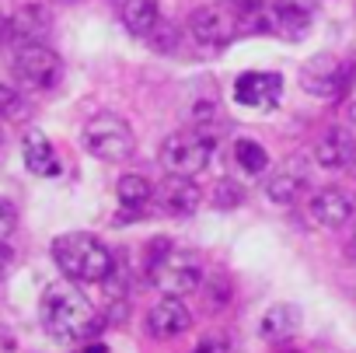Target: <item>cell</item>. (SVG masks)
I'll list each match as a JSON object with an SVG mask.
<instances>
[{
	"label": "cell",
	"mask_w": 356,
	"mask_h": 353,
	"mask_svg": "<svg viewBox=\"0 0 356 353\" xmlns=\"http://www.w3.org/2000/svg\"><path fill=\"white\" fill-rule=\"evenodd\" d=\"M39 311H42L46 332L56 336V339H67V343L88 339L91 332L102 329V318L95 315L91 301H88L77 287H70V283H49V287L42 290Z\"/></svg>",
	"instance_id": "cell-1"
},
{
	"label": "cell",
	"mask_w": 356,
	"mask_h": 353,
	"mask_svg": "<svg viewBox=\"0 0 356 353\" xmlns=\"http://www.w3.org/2000/svg\"><path fill=\"white\" fill-rule=\"evenodd\" d=\"M53 259L56 266L77 280V283H105V276L112 273L115 259L112 252L88 231H70V235H60L53 242Z\"/></svg>",
	"instance_id": "cell-2"
},
{
	"label": "cell",
	"mask_w": 356,
	"mask_h": 353,
	"mask_svg": "<svg viewBox=\"0 0 356 353\" xmlns=\"http://www.w3.org/2000/svg\"><path fill=\"white\" fill-rule=\"evenodd\" d=\"M147 269V280L150 287H157L161 294H171V297H186V294H196L203 287V262L196 252H186V249H168L161 252Z\"/></svg>",
	"instance_id": "cell-3"
},
{
	"label": "cell",
	"mask_w": 356,
	"mask_h": 353,
	"mask_svg": "<svg viewBox=\"0 0 356 353\" xmlns=\"http://www.w3.org/2000/svg\"><path fill=\"white\" fill-rule=\"evenodd\" d=\"M213 147H217V136L203 133L200 126L178 130L161 143V164H164L168 175H189V179H196V175L210 164Z\"/></svg>",
	"instance_id": "cell-4"
},
{
	"label": "cell",
	"mask_w": 356,
	"mask_h": 353,
	"mask_svg": "<svg viewBox=\"0 0 356 353\" xmlns=\"http://www.w3.org/2000/svg\"><path fill=\"white\" fill-rule=\"evenodd\" d=\"M356 84V63H346L332 53H318L300 67V88L314 98H346Z\"/></svg>",
	"instance_id": "cell-5"
},
{
	"label": "cell",
	"mask_w": 356,
	"mask_h": 353,
	"mask_svg": "<svg viewBox=\"0 0 356 353\" xmlns=\"http://www.w3.org/2000/svg\"><path fill=\"white\" fill-rule=\"evenodd\" d=\"M84 147L91 157L98 161H108V164H119L133 154L136 140H133V130L122 116H112V112H102L95 116L88 126H84Z\"/></svg>",
	"instance_id": "cell-6"
},
{
	"label": "cell",
	"mask_w": 356,
	"mask_h": 353,
	"mask_svg": "<svg viewBox=\"0 0 356 353\" xmlns=\"http://www.w3.org/2000/svg\"><path fill=\"white\" fill-rule=\"evenodd\" d=\"M314 11L318 0H269L262 11V32L283 42H300L314 25Z\"/></svg>",
	"instance_id": "cell-7"
},
{
	"label": "cell",
	"mask_w": 356,
	"mask_h": 353,
	"mask_svg": "<svg viewBox=\"0 0 356 353\" xmlns=\"http://www.w3.org/2000/svg\"><path fill=\"white\" fill-rule=\"evenodd\" d=\"M15 77L25 88H32V91H49L63 77V60H60L56 49H49L42 42L18 46V53H15Z\"/></svg>",
	"instance_id": "cell-8"
},
{
	"label": "cell",
	"mask_w": 356,
	"mask_h": 353,
	"mask_svg": "<svg viewBox=\"0 0 356 353\" xmlns=\"http://www.w3.org/2000/svg\"><path fill=\"white\" fill-rule=\"evenodd\" d=\"M161 214L168 217H193L203 203V193L200 186L189 179V175H168V179L154 189V200H150Z\"/></svg>",
	"instance_id": "cell-9"
},
{
	"label": "cell",
	"mask_w": 356,
	"mask_h": 353,
	"mask_svg": "<svg viewBox=\"0 0 356 353\" xmlns=\"http://www.w3.org/2000/svg\"><path fill=\"white\" fill-rule=\"evenodd\" d=\"M238 32H241V22L227 8H200L189 15V36L203 46H227Z\"/></svg>",
	"instance_id": "cell-10"
},
{
	"label": "cell",
	"mask_w": 356,
	"mask_h": 353,
	"mask_svg": "<svg viewBox=\"0 0 356 353\" xmlns=\"http://www.w3.org/2000/svg\"><path fill=\"white\" fill-rule=\"evenodd\" d=\"M283 95V77L269 70H245L234 81V102L245 109H269Z\"/></svg>",
	"instance_id": "cell-11"
},
{
	"label": "cell",
	"mask_w": 356,
	"mask_h": 353,
	"mask_svg": "<svg viewBox=\"0 0 356 353\" xmlns=\"http://www.w3.org/2000/svg\"><path fill=\"white\" fill-rule=\"evenodd\" d=\"M353 214H356V203H353L342 189H335V186L318 189V193L311 196V203H307V217H311L318 228H325V231H335V228L349 224Z\"/></svg>",
	"instance_id": "cell-12"
},
{
	"label": "cell",
	"mask_w": 356,
	"mask_h": 353,
	"mask_svg": "<svg viewBox=\"0 0 356 353\" xmlns=\"http://www.w3.org/2000/svg\"><path fill=\"white\" fill-rule=\"evenodd\" d=\"M189 325H193V315H189V308H186L182 297L164 294L147 311V332L157 336V339H175V336H182Z\"/></svg>",
	"instance_id": "cell-13"
},
{
	"label": "cell",
	"mask_w": 356,
	"mask_h": 353,
	"mask_svg": "<svg viewBox=\"0 0 356 353\" xmlns=\"http://www.w3.org/2000/svg\"><path fill=\"white\" fill-rule=\"evenodd\" d=\"M49 11L42 4H25L22 11H15L8 18V42L15 46H32V42H42L49 36Z\"/></svg>",
	"instance_id": "cell-14"
},
{
	"label": "cell",
	"mask_w": 356,
	"mask_h": 353,
	"mask_svg": "<svg viewBox=\"0 0 356 353\" xmlns=\"http://www.w3.org/2000/svg\"><path fill=\"white\" fill-rule=\"evenodd\" d=\"M356 157V133L353 130H328L314 143V161L321 168H349Z\"/></svg>",
	"instance_id": "cell-15"
},
{
	"label": "cell",
	"mask_w": 356,
	"mask_h": 353,
	"mask_svg": "<svg viewBox=\"0 0 356 353\" xmlns=\"http://www.w3.org/2000/svg\"><path fill=\"white\" fill-rule=\"evenodd\" d=\"M300 318H304V315H300V308H297V304L280 301V304L266 308L259 332H262V339H269V343H283V339H290V336L300 329Z\"/></svg>",
	"instance_id": "cell-16"
},
{
	"label": "cell",
	"mask_w": 356,
	"mask_h": 353,
	"mask_svg": "<svg viewBox=\"0 0 356 353\" xmlns=\"http://www.w3.org/2000/svg\"><path fill=\"white\" fill-rule=\"evenodd\" d=\"M122 25L129 36L147 39L161 25V8L157 0H122Z\"/></svg>",
	"instance_id": "cell-17"
},
{
	"label": "cell",
	"mask_w": 356,
	"mask_h": 353,
	"mask_svg": "<svg viewBox=\"0 0 356 353\" xmlns=\"http://www.w3.org/2000/svg\"><path fill=\"white\" fill-rule=\"evenodd\" d=\"M25 168L32 175H56L60 164H56V154H53V143L46 133L39 130H29L25 133Z\"/></svg>",
	"instance_id": "cell-18"
},
{
	"label": "cell",
	"mask_w": 356,
	"mask_h": 353,
	"mask_svg": "<svg viewBox=\"0 0 356 353\" xmlns=\"http://www.w3.org/2000/svg\"><path fill=\"white\" fill-rule=\"evenodd\" d=\"M115 196L126 210H140L154 200V186H150V179H143V175H122L119 186H115Z\"/></svg>",
	"instance_id": "cell-19"
},
{
	"label": "cell",
	"mask_w": 356,
	"mask_h": 353,
	"mask_svg": "<svg viewBox=\"0 0 356 353\" xmlns=\"http://www.w3.org/2000/svg\"><path fill=\"white\" fill-rule=\"evenodd\" d=\"M234 164L245 171V175H262L269 168V154L259 140L252 136H238L234 140Z\"/></svg>",
	"instance_id": "cell-20"
},
{
	"label": "cell",
	"mask_w": 356,
	"mask_h": 353,
	"mask_svg": "<svg viewBox=\"0 0 356 353\" xmlns=\"http://www.w3.org/2000/svg\"><path fill=\"white\" fill-rule=\"evenodd\" d=\"M300 193H304V179L297 171H276V175H269V182H266V196L273 203H280V207L297 203Z\"/></svg>",
	"instance_id": "cell-21"
},
{
	"label": "cell",
	"mask_w": 356,
	"mask_h": 353,
	"mask_svg": "<svg viewBox=\"0 0 356 353\" xmlns=\"http://www.w3.org/2000/svg\"><path fill=\"white\" fill-rule=\"evenodd\" d=\"M213 203H217V210H234L238 203H245V189L231 179H220L213 189Z\"/></svg>",
	"instance_id": "cell-22"
},
{
	"label": "cell",
	"mask_w": 356,
	"mask_h": 353,
	"mask_svg": "<svg viewBox=\"0 0 356 353\" xmlns=\"http://www.w3.org/2000/svg\"><path fill=\"white\" fill-rule=\"evenodd\" d=\"M25 116V98L8 88V84H0V119H22Z\"/></svg>",
	"instance_id": "cell-23"
},
{
	"label": "cell",
	"mask_w": 356,
	"mask_h": 353,
	"mask_svg": "<svg viewBox=\"0 0 356 353\" xmlns=\"http://www.w3.org/2000/svg\"><path fill=\"white\" fill-rule=\"evenodd\" d=\"M15 224H18V210H15V203L0 196V242H4V238L15 231Z\"/></svg>",
	"instance_id": "cell-24"
},
{
	"label": "cell",
	"mask_w": 356,
	"mask_h": 353,
	"mask_svg": "<svg viewBox=\"0 0 356 353\" xmlns=\"http://www.w3.org/2000/svg\"><path fill=\"white\" fill-rule=\"evenodd\" d=\"M11 262H15V252H11V245H4V242H0V280L8 276Z\"/></svg>",
	"instance_id": "cell-25"
},
{
	"label": "cell",
	"mask_w": 356,
	"mask_h": 353,
	"mask_svg": "<svg viewBox=\"0 0 356 353\" xmlns=\"http://www.w3.org/2000/svg\"><path fill=\"white\" fill-rule=\"evenodd\" d=\"M346 123H349V130L356 133V98H353V102L346 105Z\"/></svg>",
	"instance_id": "cell-26"
},
{
	"label": "cell",
	"mask_w": 356,
	"mask_h": 353,
	"mask_svg": "<svg viewBox=\"0 0 356 353\" xmlns=\"http://www.w3.org/2000/svg\"><path fill=\"white\" fill-rule=\"evenodd\" d=\"M0 42H8V18L0 15Z\"/></svg>",
	"instance_id": "cell-27"
},
{
	"label": "cell",
	"mask_w": 356,
	"mask_h": 353,
	"mask_svg": "<svg viewBox=\"0 0 356 353\" xmlns=\"http://www.w3.org/2000/svg\"><path fill=\"white\" fill-rule=\"evenodd\" d=\"M88 353H108V346H102V343H95V346H88Z\"/></svg>",
	"instance_id": "cell-28"
},
{
	"label": "cell",
	"mask_w": 356,
	"mask_h": 353,
	"mask_svg": "<svg viewBox=\"0 0 356 353\" xmlns=\"http://www.w3.org/2000/svg\"><path fill=\"white\" fill-rule=\"evenodd\" d=\"M196 353H213V346H210V343H203V346H200Z\"/></svg>",
	"instance_id": "cell-29"
},
{
	"label": "cell",
	"mask_w": 356,
	"mask_h": 353,
	"mask_svg": "<svg viewBox=\"0 0 356 353\" xmlns=\"http://www.w3.org/2000/svg\"><path fill=\"white\" fill-rule=\"evenodd\" d=\"M349 252L356 256V228H353V242H349Z\"/></svg>",
	"instance_id": "cell-30"
},
{
	"label": "cell",
	"mask_w": 356,
	"mask_h": 353,
	"mask_svg": "<svg viewBox=\"0 0 356 353\" xmlns=\"http://www.w3.org/2000/svg\"><path fill=\"white\" fill-rule=\"evenodd\" d=\"M53 4H77V0H53Z\"/></svg>",
	"instance_id": "cell-31"
},
{
	"label": "cell",
	"mask_w": 356,
	"mask_h": 353,
	"mask_svg": "<svg viewBox=\"0 0 356 353\" xmlns=\"http://www.w3.org/2000/svg\"><path fill=\"white\" fill-rule=\"evenodd\" d=\"M283 353H297V350H283Z\"/></svg>",
	"instance_id": "cell-32"
}]
</instances>
